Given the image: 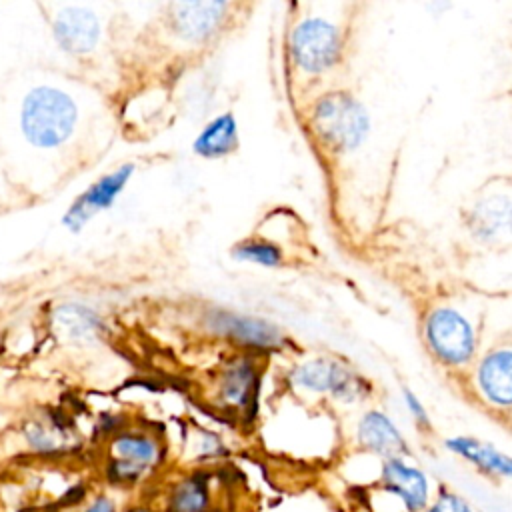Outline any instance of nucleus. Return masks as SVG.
I'll list each match as a JSON object with an SVG mask.
<instances>
[{
  "mask_svg": "<svg viewBox=\"0 0 512 512\" xmlns=\"http://www.w3.org/2000/svg\"><path fill=\"white\" fill-rule=\"evenodd\" d=\"M310 126L316 140L334 154L356 150L370 132L366 108L348 92H328L320 96L310 114Z\"/></svg>",
  "mask_w": 512,
  "mask_h": 512,
  "instance_id": "f257e3e1",
  "label": "nucleus"
},
{
  "mask_svg": "<svg viewBox=\"0 0 512 512\" xmlns=\"http://www.w3.org/2000/svg\"><path fill=\"white\" fill-rule=\"evenodd\" d=\"M76 124V104L68 94L52 86L28 92L22 104V130L28 142L40 148H56L66 142Z\"/></svg>",
  "mask_w": 512,
  "mask_h": 512,
  "instance_id": "f03ea898",
  "label": "nucleus"
},
{
  "mask_svg": "<svg viewBox=\"0 0 512 512\" xmlns=\"http://www.w3.org/2000/svg\"><path fill=\"white\" fill-rule=\"evenodd\" d=\"M288 50L298 70L322 74L330 70L342 54V32L336 24L310 16L300 20L290 32Z\"/></svg>",
  "mask_w": 512,
  "mask_h": 512,
  "instance_id": "7ed1b4c3",
  "label": "nucleus"
},
{
  "mask_svg": "<svg viewBox=\"0 0 512 512\" xmlns=\"http://www.w3.org/2000/svg\"><path fill=\"white\" fill-rule=\"evenodd\" d=\"M424 340L436 360L450 368L470 362L476 350V336L470 322L450 306L434 308L426 316Z\"/></svg>",
  "mask_w": 512,
  "mask_h": 512,
  "instance_id": "20e7f679",
  "label": "nucleus"
},
{
  "mask_svg": "<svg viewBox=\"0 0 512 512\" xmlns=\"http://www.w3.org/2000/svg\"><path fill=\"white\" fill-rule=\"evenodd\" d=\"M290 380L296 388L316 394H330L342 402H356L366 392V384L352 368L324 356L296 366Z\"/></svg>",
  "mask_w": 512,
  "mask_h": 512,
  "instance_id": "39448f33",
  "label": "nucleus"
},
{
  "mask_svg": "<svg viewBox=\"0 0 512 512\" xmlns=\"http://www.w3.org/2000/svg\"><path fill=\"white\" fill-rule=\"evenodd\" d=\"M380 492L392 496L404 512H424L432 500V484L428 474L406 460V456L386 458L378 472Z\"/></svg>",
  "mask_w": 512,
  "mask_h": 512,
  "instance_id": "423d86ee",
  "label": "nucleus"
},
{
  "mask_svg": "<svg viewBox=\"0 0 512 512\" xmlns=\"http://www.w3.org/2000/svg\"><path fill=\"white\" fill-rule=\"evenodd\" d=\"M134 166L132 164H124L118 170L102 176L100 180H96L94 184H90L68 208V212L64 214L62 222L66 228H70L72 232H78L94 214L110 208L116 198L120 196L122 188L126 186V182L132 176Z\"/></svg>",
  "mask_w": 512,
  "mask_h": 512,
  "instance_id": "0eeeda50",
  "label": "nucleus"
},
{
  "mask_svg": "<svg viewBox=\"0 0 512 512\" xmlns=\"http://www.w3.org/2000/svg\"><path fill=\"white\" fill-rule=\"evenodd\" d=\"M356 444L364 452L378 456L380 462L408 454V442L404 434L382 410H368L360 416L356 422Z\"/></svg>",
  "mask_w": 512,
  "mask_h": 512,
  "instance_id": "6e6552de",
  "label": "nucleus"
},
{
  "mask_svg": "<svg viewBox=\"0 0 512 512\" xmlns=\"http://www.w3.org/2000/svg\"><path fill=\"white\" fill-rule=\"evenodd\" d=\"M260 392V370L250 356L234 358L220 378V400L232 410L254 416Z\"/></svg>",
  "mask_w": 512,
  "mask_h": 512,
  "instance_id": "1a4fd4ad",
  "label": "nucleus"
},
{
  "mask_svg": "<svg viewBox=\"0 0 512 512\" xmlns=\"http://www.w3.org/2000/svg\"><path fill=\"white\" fill-rule=\"evenodd\" d=\"M112 454L114 460L110 464V476L118 482H132L156 464L160 448L150 436L120 434L112 442Z\"/></svg>",
  "mask_w": 512,
  "mask_h": 512,
  "instance_id": "9d476101",
  "label": "nucleus"
},
{
  "mask_svg": "<svg viewBox=\"0 0 512 512\" xmlns=\"http://www.w3.org/2000/svg\"><path fill=\"white\" fill-rule=\"evenodd\" d=\"M444 448L488 478L512 480V454L492 442L476 436H450L444 440Z\"/></svg>",
  "mask_w": 512,
  "mask_h": 512,
  "instance_id": "9b49d317",
  "label": "nucleus"
},
{
  "mask_svg": "<svg viewBox=\"0 0 512 512\" xmlns=\"http://www.w3.org/2000/svg\"><path fill=\"white\" fill-rule=\"evenodd\" d=\"M476 388L484 402L494 408H512V350L488 352L476 370Z\"/></svg>",
  "mask_w": 512,
  "mask_h": 512,
  "instance_id": "f8f14e48",
  "label": "nucleus"
},
{
  "mask_svg": "<svg viewBox=\"0 0 512 512\" xmlns=\"http://www.w3.org/2000/svg\"><path fill=\"white\" fill-rule=\"evenodd\" d=\"M212 326L218 334H224L246 348L268 352L282 346L280 330L262 318L218 312L212 318Z\"/></svg>",
  "mask_w": 512,
  "mask_h": 512,
  "instance_id": "ddd939ff",
  "label": "nucleus"
},
{
  "mask_svg": "<svg viewBox=\"0 0 512 512\" xmlns=\"http://www.w3.org/2000/svg\"><path fill=\"white\" fill-rule=\"evenodd\" d=\"M54 38L62 50L70 54H86L94 50L100 38V24L92 10L68 6L54 18Z\"/></svg>",
  "mask_w": 512,
  "mask_h": 512,
  "instance_id": "4468645a",
  "label": "nucleus"
},
{
  "mask_svg": "<svg viewBox=\"0 0 512 512\" xmlns=\"http://www.w3.org/2000/svg\"><path fill=\"white\" fill-rule=\"evenodd\" d=\"M228 4L222 2H182L174 4V30L178 36L200 42L212 36L224 20Z\"/></svg>",
  "mask_w": 512,
  "mask_h": 512,
  "instance_id": "2eb2a0df",
  "label": "nucleus"
},
{
  "mask_svg": "<svg viewBox=\"0 0 512 512\" xmlns=\"http://www.w3.org/2000/svg\"><path fill=\"white\" fill-rule=\"evenodd\" d=\"M470 228L480 240H494L512 230V200L492 196L480 200L472 208Z\"/></svg>",
  "mask_w": 512,
  "mask_h": 512,
  "instance_id": "dca6fc26",
  "label": "nucleus"
},
{
  "mask_svg": "<svg viewBox=\"0 0 512 512\" xmlns=\"http://www.w3.org/2000/svg\"><path fill=\"white\" fill-rule=\"evenodd\" d=\"M238 144L236 118L224 112L210 120L194 140V152L202 158H222L230 154Z\"/></svg>",
  "mask_w": 512,
  "mask_h": 512,
  "instance_id": "f3484780",
  "label": "nucleus"
},
{
  "mask_svg": "<svg viewBox=\"0 0 512 512\" xmlns=\"http://www.w3.org/2000/svg\"><path fill=\"white\" fill-rule=\"evenodd\" d=\"M56 332L66 340H90L94 338L102 322L96 312L80 304H62L52 316Z\"/></svg>",
  "mask_w": 512,
  "mask_h": 512,
  "instance_id": "a211bd4d",
  "label": "nucleus"
},
{
  "mask_svg": "<svg viewBox=\"0 0 512 512\" xmlns=\"http://www.w3.org/2000/svg\"><path fill=\"white\" fill-rule=\"evenodd\" d=\"M210 510V486L206 476L192 474L182 478L170 490L166 512H208Z\"/></svg>",
  "mask_w": 512,
  "mask_h": 512,
  "instance_id": "6ab92c4d",
  "label": "nucleus"
},
{
  "mask_svg": "<svg viewBox=\"0 0 512 512\" xmlns=\"http://www.w3.org/2000/svg\"><path fill=\"white\" fill-rule=\"evenodd\" d=\"M232 256L236 260L252 262V264H258L264 268H276L282 264V250L264 238L242 240L240 244H236L232 248Z\"/></svg>",
  "mask_w": 512,
  "mask_h": 512,
  "instance_id": "aec40b11",
  "label": "nucleus"
},
{
  "mask_svg": "<svg viewBox=\"0 0 512 512\" xmlns=\"http://www.w3.org/2000/svg\"><path fill=\"white\" fill-rule=\"evenodd\" d=\"M424 512H476V510L464 496H460L458 492L446 486H440L432 494V500Z\"/></svg>",
  "mask_w": 512,
  "mask_h": 512,
  "instance_id": "412c9836",
  "label": "nucleus"
},
{
  "mask_svg": "<svg viewBox=\"0 0 512 512\" xmlns=\"http://www.w3.org/2000/svg\"><path fill=\"white\" fill-rule=\"evenodd\" d=\"M402 400H404V406H406L408 414L416 422V426H420L422 430H428L430 428V416H428V410L424 408V404L420 402V398L412 390L404 388L402 390Z\"/></svg>",
  "mask_w": 512,
  "mask_h": 512,
  "instance_id": "4be33fe9",
  "label": "nucleus"
},
{
  "mask_svg": "<svg viewBox=\"0 0 512 512\" xmlns=\"http://www.w3.org/2000/svg\"><path fill=\"white\" fill-rule=\"evenodd\" d=\"M26 438L30 442V446L38 452H54L58 450L56 440L40 426V424H32L26 428Z\"/></svg>",
  "mask_w": 512,
  "mask_h": 512,
  "instance_id": "5701e85b",
  "label": "nucleus"
},
{
  "mask_svg": "<svg viewBox=\"0 0 512 512\" xmlns=\"http://www.w3.org/2000/svg\"><path fill=\"white\" fill-rule=\"evenodd\" d=\"M84 512H116L114 500L108 496H96L94 502Z\"/></svg>",
  "mask_w": 512,
  "mask_h": 512,
  "instance_id": "b1692460",
  "label": "nucleus"
},
{
  "mask_svg": "<svg viewBox=\"0 0 512 512\" xmlns=\"http://www.w3.org/2000/svg\"><path fill=\"white\" fill-rule=\"evenodd\" d=\"M126 512H152V510L148 506H134V508H130Z\"/></svg>",
  "mask_w": 512,
  "mask_h": 512,
  "instance_id": "393cba45",
  "label": "nucleus"
}]
</instances>
